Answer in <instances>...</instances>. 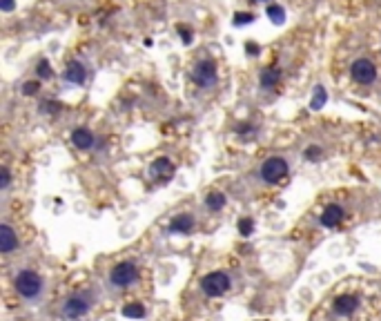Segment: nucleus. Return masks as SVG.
Wrapping results in <instances>:
<instances>
[{
	"mask_svg": "<svg viewBox=\"0 0 381 321\" xmlns=\"http://www.w3.org/2000/svg\"><path fill=\"white\" fill-rule=\"evenodd\" d=\"M350 74H352V80L359 83V85H373L377 80V67L368 59H357L350 67Z\"/></svg>",
	"mask_w": 381,
	"mask_h": 321,
	"instance_id": "obj_7",
	"label": "nucleus"
},
{
	"mask_svg": "<svg viewBox=\"0 0 381 321\" xmlns=\"http://www.w3.org/2000/svg\"><path fill=\"white\" fill-rule=\"evenodd\" d=\"M38 76H40V78H49V76H52V67H49L47 61H40V63H38Z\"/></svg>",
	"mask_w": 381,
	"mask_h": 321,
	"instance_id": "obj_22",
	"label": "nucleus"
},
{
	"mask_svg": "<svg viewBox=\"0 0 381 321\" xmlns=\"http://www.w3.org/2000/svg\"><path fill=\"white\" fill-rule=\"evenodd\" d=\"M0 7H3V11H11L13 9V0H3Z\"/></svg>",
	"mask_w": 381,
	"mask_h": 321,
	"instance_id": "obj_26",
	"label": "nucleus"
},
{
	"mask_svg": "<svg viewBox=\"0 0 381 321\" xmlns=\"http://www.w3.org/2000/svg\"><path fill=\"white\" fill-rule=\"evenodd\" d=\"M121 315H123V317H130V319H143V317H145V305L138 303V301L127 303L125 308L121 310Z\"/></svg>",
	"mask_w": 381,
	"mask_h": 321,
	"instance_id": "obj_15",
	"label": "nucleus"
},
{
	"mask_svg": "<svg viewBox=\"0 0 381 321\" xmlns=\"http://www.w3.org/2000/svg\"><path fill=\"white\" fill-rule=\"evenodd\" d=\"M172 172H174V165H172V161L165 159V157L157 159V161H154V163L150 165V176H152V178H165V176H172Z\"/></svg>",
	"mask_w": 381,
	"mask_h": 321,
	"instance_id": "obj_13",
	"label": "nucleus"
},
{
	"mask_svg": "<svg viewBox=\"0 0 381 321\" xmlns=\"http://www.w3.org/2000/svg\"><path fill=\"white\" fill-rule=\"evenodd\" d=\"M332 308H334V315H339V317H350L359 308V299L352 297V295H341V297L334 299Z\"/></svg>",
	"mask_w": 381,
	"mask_h": 321,
	"instance_id": "obj_11",
	"label": "nucleus"
},
{
	"mask_svg": "<svg viewBox=\"0 0 381 321\" xmlns=\"http://www.w3.org/2000/svg\"><path fill=\"white\" fill-rule=\"evenodd\" d=\"M326 103V92H323V87H319V92L315 94V101H313V107L319 109V105Z\"/></svg>",
	"mask_w": 381,
	"mask_h": 321,
	"instance_id": "obj_24",
	"label": "nucleus"
},
{
	"mask_svg": "<svg viewBox=\"0 0 381 321\" xmlns=\"http://www.w3.org/2000/svg\"><path fill=\"white\" fill-rule=\"evenodd\" d=\"M267 16H270L274 23H281V20L286 18V11L281 9L279 5H267Z\"/></svg>",
	"mask_w": 381,
	"mask_h": 321,
	"instance_id": "obj_18",
	"label": "nucleus"
},
{
	"mask_svg": "<svg viewBox=\"0 0 381 321\" xmlns=\"http://www.w3.org/2000/svg\"><path fill=\"white\" fill-rule=\"evenodd\" d=\"M217 76H219V67H217V63L212 61V59H201L199 63L194 65V69H192L194 83L199 87H203V90L214 87L217 85Z\"/></svg>",
	"mask_w": 381,
	"mask_h": 321,
	"instance_id": "obj_3",
	"label": "nucleus"
},
{
	"mask_svg": "<svg viewBox=\"0 0 381 321\" xmlns=\"http://www.w3.org/2000/svg\"><path fill=\"white\" fill-rule=\"evenodd\" d=\"M13 286H16V292L23 299L34 301L42 292V279L36 270H23L16 274V279H13Z\"/></svg>",
	"mask_w": 381,
	"mask_h": 321,
	"instance_id": "obj_1",
	"label": "nucleus"
},
{
	"mask_svg": "<svg viewBox=\"0 0 381 321\" xmlns=\"http://www.w3.org/2000/svg\"><path fill=\"white\" fill-rule=\"evenodd\" d=\"M205 205L210 207L212 212H219V210H223V207H225V197H223L221 192H210L207 199H205Z\"/></svg>",
	"mask_w": 381,
	"mask_h": 321,
	"instance_id": "obj_17",
	"label": "nucleus"
},
{
	"mask_svg": "<svg viewBox=\"0 0 381 321\" xmlns=\"http://www.w3.org/2000/svg\"><path fill=\"white\" fill-rule=\"evenodd\" d=\"M279 78H281V74H279V69H263L261 72V87H265V90H270V87H274L277 83H279Z\"/></svg>",
	"mask_w": 381,
	"mask_h": 321,
	"instance_id": "obj_16",
	"label": "nucleus"
},
{
	"mask_svg": "<svg viewBox=\"0 0 381 321\" xmlns=\"http://www.w3.org/2000/svg\"><path fill=\"white\" fill-rule=\"evenodd\" d=\"M248 52H252V56H257V52H259V47L254 45V43H248Z\"/></svg>",
	"mask_w": 381,
	"mask_h": 321,
	"instance_id": "obj_27",
	"label": "nucleus"
},
{
	"mask_svg": "<svg viewBox=\"0 0 381 321\" xmlns=\"http://www.w3.org/2000/svg\"><path fill=\"white\" fill-rule=\"evenodd\" d=\"M194 230V217L192 214H176L169 223V232L174 234H190Z\"/></svg>",
	"mask_w": 381,
	"mask_h": 321,
	"instance_id": "obj_12",
	"label": "nucleus"
},
{
	"mask_svg": "<svg viewBox=\"0 0 381 321\" xmlns=\"http://www.w3.org/2000/svg\"><path fill=\"white\" fill-rule=\"evenodd\" d=\"M252 230H254V223H252V219H241L238 221V232H241L243 236H250L252 234Z\"/></svg>",
	"mask_w": 381,
	"mask_h": 321,
	"instance_id": "obj_19",
	"label": "nucleus"
},
{
	"mask_svg": "<svg viewBox=\"0 0 381 321\" xmlns=\"http://www.w3.org/2000/svg\"><path fill=\"white\" fill-rule=\"evenodd\" d=\"M72 143L78 150H90V147H94V134L85 128H76L72 132Z\"/></svg>",
	"mask_w": 381,
	"mask_h": 321,
	"instance_id": "obj_14",
	"label": "nucleus"
},
{
	"mask_svg": "<svg viewBox=\"0 0 381 321\" xmlns=\"http://www.w3.org/2000/svg\"><path fill=\"white\" fill-rule=\"evenodd\" d=\"M16 248H18V236H16V232H13L11 226L3 223V226H0V253L9 255V253H13Z\"/></svg>",
	"mask_w": 381,
	"mask_h": 321,
	"instance_id": "obj_10",
	"label": "nucleus"
},
{
	"mask_svg": "<svg viewBox=\"0 0 381 321\" xmlns=\"http://www.w3.org/2000/svg\"><path fill=\"white\" fill-rule=\"evenodd\" d=\"M254 20V13H236V25H248V23H252Z\"/></svg>",
	"mask_w": 381,
	"mask_h": 321,
	"instance_id": "obj_25",
	"label": "nucleus"
},
{
	"mask_svg": "<svg viewBox=\"0 0 381 321\" xmlns=\"http://www.w3.org/2000/svg\"><path fill=\"white\" fill-rule=\"evenodd\" d=\"M252 3H267V0H252Z\"/></svg>",
	"mask_w": 381,
	"mask_h": 321,
	"instance_id": "obj_28",
	"label": "nucleus"
},
{
	"mask_svg": "<svg viewBox=\"0 0 381 321\" xmlns=\"http://www.w3.org/2000/svg\"><path fill=\"white\" fill-rule=\"evenodd\" d=\"M63 78H65L67 83H72V85H83V83L87 80V67H85L80 61L67 63Z\"/></svg>",
	"mask_w": 381,
	"mask_h": 321,
	"instance_id": "obj_8",
	"label": "nucleus"
},
{
	"mask_svg": "<svg viewBox=\"0 0 381 321\" xmlns=\"http://www.w3.org/2000/svg\"><path fill=\"white\" fill-rule=\"evenodd\" d=\"M38 90H40V83L38 80H30V83H25V85H23V94L25 96H34V94H38Z\"/></svg>",
	"mask_w": 381,
	"mask_h": 321,
	"instance_id": "obj_21",
	"label": "nucleus"
},
{
	"mask_svg": "<svg viewBox=\"0 0 381 321\" xmlns=\"http://www.w3.org/2000/svg\"><path fill=\"white\" fill-rule=\"evenodd\" d=\"M230 277L217 270V272H210L201 279V290L205 292L207 297H223L225 292L230 290Z\"/></svg>",
	"mask_w": 381,
	"mask_h": 321,
	"instance_id": "obj_6",
	"label": "nucleus"
},
{
	"mask_svg": "<svg viewBox=\"0 0 381 321\" xmlns=\"http://www.w3.org/2000/svg\"><path fill=\"white\" fill-rule=\"evenodd\" d=\"M9 183H11V174H9V167L7 165H3V170H0V190H7L9 188Z\"/></svg>",
	"mask_w": 381,
	"mask_h": 321,
	"instance_id": "obj_20",
	"label": "nucleus"
},
{
	"mask_svg": "<svg viewBox=\"0 0 381 321\" xmlns=\"http://www.w3.org/2000/svg\"><path fill=\"white\" fill-rule=\"evenodd\" d=\"M288 172H290V163H288V159H284V157H270V159H265L263 165H261V170H259L263 183H270V186L281 183V181L288 176Z\"/></svg>",
	"mask_w": 381,
	"mask_h": 321,
	"instance_id": "obj_2",
	"label": "nucleus"
},
{
	"mask_svg": "<svg viewBox=\"0 0 381 321\" xmlns=\"http://www.w3.org/2000/svg\"><path fill=\"white\" fill-rule=\"evenodd\" d=\"M136 279H138V268L134 266L132 261H121L109 272V284L114 288H119V290L130 288Z\"/></svg>",
	"mask_w": 381,
	"mask_h": 321,
	"instance_id": "obj_4",
	"label": "nucleus"
},
{
	"mask_svg": "<svg viewBox=\"0 0 381 321\" xmlns=\"http://www.w3.org/2000/svg\"><path fill=\"white\" fill-rule=\"evenodd\" d=\"M306 157H308V161H317V159H321V147L310 145V147L306 150Z\"/></svg>",
	"mask_w": 381,
	"mask_h": 321,
	"instance_id": "obj_23",
	"label": "nucleus"
},
{
	"mask_svg": "<svg viewBox=\"0 0 381 321\" xmlns=\"http://www.w3.org/2000/svg\"><path fill=\"white\" fill-rule=\"evenodd\" d=\"M341 221H344V207L339 203H330V205L323 207V212H321V226L323 228H337Z\"/></svg>",
	"mask_w": 381,
	"mask_h": 321,
	"instance_id": "obj_9",
	"label": "nucleus"
},
{
	"mask_svg": "<svg viewBox=\"0 0 381 321\" xmlns=\"http://www.w3.org/2000/svg\"><path fill=\"white\" fill-rule=\"evenodd\" d=\"M90 308H92V299L85 295V292H78V295H72V297H69V299L63 303L61 315H63V319H67V321H74V319H80V317L87 315Z\"/></svg>",
	"mask_w": 381,
	"mask_h": 321,
	"instance_id": "obj_5",
	"label": "nucleus"
}]
</instances>
